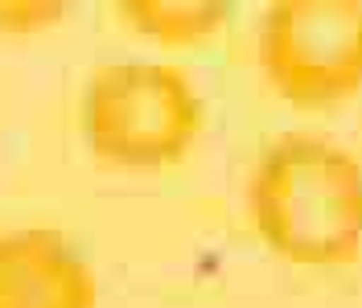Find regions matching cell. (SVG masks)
Segmentation results:
<instances>
[{"instance_id": "1", "label": "cell", "mask_w": 362, "mask_h": 308, "mask_svg": "<svg viewBox=\"0 0 362 308\" xmlns=\"http://www.w3.org/2000/svg\"><path fill=\"white\" fill-rule=\"evenodd\" d=\"M259 239L288 263L338 267L362 247V160L317 132H284L247 181Z\"/></svg>"}, {"instance_id": "2", "label": "cell", "mask_w": 362, "mask_h": 308, "mask_svg": "<svg viewBox=\"0 0 362 308\" xmlns=\"http://www.w3.org/2000/svg\"><path fill=\"white\" fill-rule=\"evenodd\" d=\"M202 95L173 62H103L83 87V136L90 153L119 169H165L202 132Z\"/></svg>"}, {"instance_id": "3", "label": "cell", "mask_w": 362, "mask_h": 308, "mask_svg": "<svg viewBox=\"0 0 362 308\" xmlns=\"http://www.w3.org/2000/svg\"><path fill=\"white\" fill-rule=\"evenodd\" d=\"M268 83L296 107H334L362 87V0H280L259 25Z\"/></svg>"}, {"instance_id": "4", "label": "cell", "mask_w": 362, "mask_h": 308, "mask_svg": "<svg viewBox=\"0 0 362 308\" xmlns=\"http://www.w3.org/2000/svg\"><path fill=\"white\" fill-rule=\"evenodd\" d=\"M87 255L49 226H0V308H95Z\"/></svg>"}, {"instance_id": "5", "label": "cell", "mask_w": 362, "mask_h": 308, "mask_svg": "<svg viewBox=\"0 0 362 308\" xmlns=\"http://www.w3.org/2000/svg\"><path fill=\"white\" fill-rule=\"evenodd\" d=\"M115 17L132 25L136 33L153 37L165 45H189L210 37L214 29H223L226 8L223 4H181V0H128L115 4Z\"/></svg>"}, {"instance_id": "6", "label": "cell", "mask_w": 362, "mask_h": 308, "mask_svg": "<svg viewBox=\"0 0 362 308\" xmlns=\"http://www.w3.org/2000/svg\"><path fill=\"white\" fill-rule=\"evenodd\" d=\"M62 8L58 4H37V0H25V4H0V29L4 33H21V29H37V25H49Z\"/></svg>"}]
</instances>
